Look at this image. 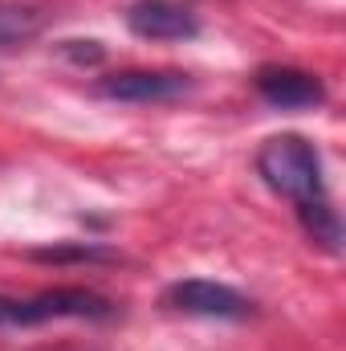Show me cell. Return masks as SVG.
Wrapping results in <instances>:
<instances>
[{
	"mask_svg": "<svg viewBox=\"0 0 346 351\" xmlns=\"http://www.w3.org/2000/svg\"><path fill=\"white\" fill-rule=\"evenodd\" d=\"M45 29V12L37 4H21V0H0V45H16L29 41Z\"/></svg>",
	"mask_w": 346,
	"mask_h": 351,
	"instance_id": "52a82bcc",
	"label": "cell"
},
{
	"mask_svg": "<svg viewBox=\"0 0 346 351\" xmlns=\"http://www.w3.org/2000/svg\"><path fill=\"white\" fill-rule=\"evenodd\" d=\"M253 86L277 110H310V106L326 102L322 78L310 74V70H297V66H261Z\"/></svg>",
	"mask_w": 346,
	"mask_h": 351,
	"instance_id": "8992f818",
	"label": "cell"
},
{
	"mask_svg": "<svg viewBox=\"0 0 346 351\" xmlns=\"http://www.w3.org/2000/svg\"><path fill=\"white\" fill-rule=\"evenodd\" d=\"M118 306L86 286H53L29 298L16 294H0V331H21V327H41V323H57V319H86V323H106L114 319Z\"/></svg>",
	"mask_w": 346,
	"mask_h": 351,
	"instance_id": "7a4b0ae2",
	"label": "cell"
},
{
	"mask_svg": "<svg viewBox=\"0 0 346 351\" xmlns=\"http://www.w3.org/2000/svg\"><path fill=\"white\" fill-rule=\"evenodd\" d=\"M33 262H49V265H70V262H118L114 250L90 245V241H66V245H45V250H29Z\"/></svg>",
	"mask_w": 346,
	"mask_h": 351,
	"instance_id": "ba28073f",
	"label": "cell"
},
{
	"mask_svg": "<svg viewBox=\"0 0 346 351\" xmlns=\"http://www.w3.org/2000/svg\"><path fill=\"white\" fill-rule=\"evenodd\" d=\"M127 29L143 41H191L200 33V16L183 0H131Z\"/></svg>",
	"mask_w": 346,
	"mask_h": 351,
	"instance_id": "5b68a950",
	"label": "cell"
},
{
	"mask_svg": "<svg viewBox=\"0 0 346 351\" xmlns=\"http://www.w3.org/2000/svg\"><path fill=\"white\" fill-rule=\"evenodd\" d=\"M257 176L293 204V213H310L314 204L330 200L326 192V168H322V156L310 139L302 135H273L265 139L257 152Z\"/></svg>",
	"mask_w": 346,
	"mask_h": 351,
	"instance_id": "6da1fadb",
	"label": "cell"
},
{
	"mask_svg": "<svg viewBox=\"0 0 346 351\" xmlns=\"http://www.w3.org/2000/svg\"><path fill=\"white\" fill-rule=\"evenodd\" d=\"M191 90V78L179 70H114L94 82L98 98L110 102H131V106H151V102H175Z\"/></svg>",
	"mask_w": 346,
	"mask_h": 351,
	"instance_id": "277c9868",
	"label": "cell"
},
{
	"mask_svg": "<svg viewBox=\"0 0 346 351\" xmlns=\"http://www.w3.org/2000/svg\"><path fill=\"white\" fill-rule=\"evenodd\" d=\"M163 306L175 315H191V319H220V323H241L253 315V302L212 278H179L163 290Z\"/></svg>",
	"mask_w": 346,
	"mask_h": 351,
	"instance_id": "3957f363",
	"label": "cell"
}]
</instances>
